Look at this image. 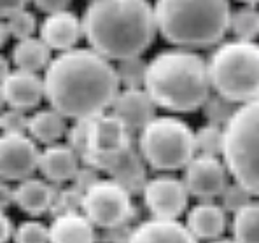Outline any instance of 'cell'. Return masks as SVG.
Segmentation results:
<instances>
[{"mask_svg": "<svg viewBox=\"0 0 259 243\" xmlns=\"http://www.w3.org/2000/svg\"><path fill=\"white\" fill-rule=\"evenodd\" d=\"M40 39L51 49L60 53L70 51L79 42L82 33V21L70 11L48 14L40 23Z\"/></svg>", "mask_w": 259, "mask_h": 243, "instance_id": "cell-17", "label": "cell"}, {"mask_svg": "<svg viewBox=\"0 0 259 243\" xmlns=\"http://www.w3.org/2000/svg\"><path fill=\"white\" fill-rule=\"evenodd\" d=\"M0 93L2 102L9 105V109L23 112L32 111L46 98L44 79L32 72L13 70L9 75L2 77Z\"/></svg>", "mask_w": 259, "mask_h": 243, "instance_id": "cell-14", "label": "cell"}, {"mask_svg": "<svg viewBox=\"0 0 259 243\" xmlns=\"http://www.w3.org/2000/svg\"><path fill=\"white\" fill-rule=\"evenodd\" d=\"M154 14L163 39L184 49L215 45L231 20L228 0H156Z\"/></svg>", "mask_w": 259, "mask_h": 243, "instance_id": "cell-4", "label": "cell"}, {"mask_svg": "<svg viewBox=\"0 0 259 243\" xmlns=\"http://www.w3.org/2000/svg\"><path fill=\"white\" fill-rule=\"evenodd\" d=\"M82 214L100 229H114L132 221V192L114 178H100L82 195Z\"/></svg>", "mask_w": 259, "mask_h": 243, "instance_id": "cell-8", "label": "cell"}, {"mask_svg": "<svg viewBox=\"0 0 259 243\" xmlns=\"http://www.w3.org/2000/svg\"><path fill=\"white\" fill-rule=\"evenodd\" d=\"M196 153L212 158H223L224 153V126L217 124H203L194 131Z\"/></svg>", "mask_w": 259, "mask_h": 243, "instance_id": "cell-26", "label": "cell"}, {"mask_svg": "<svg viewBox=\"0 0 259 243\" xmlns=\"http://www.w3.org/2000/svg\"><path fill=\"white\" fill-rule=\"evenodd\" d=\"M51 243H97V226L82 212L53 217L49 224Z\"/></svg>", "mask_w": 259, "mask_h": 243, "instance_id": "cell-21", "label": "cell"}, {"mask_svg": "<svg viewBox=\"0 0 259 243\" xmlns=\"http://www.w3.org/2000/svg\"><path fill=\"white\" fill-rule=\"evenodd\" d=\"M82 195L77 187H65L62 191L56 192L55 203L51 208V215L53 217H58V215L65 214H74V212H81L82 210Z\"/></svg>", "mask_w": 259, "mask_h": 243, "instance_id": "cell-30", "label": "cell"}, {"mask_svg": "<svg viewBox=\"0 0 259 243\" xmlns=\"http://www.w3.org/2000/svg\"><path fill=\"white\" fill-rule=\"evenodd\" d=\"M142 200L151 217L177 221L188 208L189 192L182 178L158 175L146 182L142 189Z\"/></svg>", "mask_w": 259, "mask_h": 243, "instance_id": "cell-11", "label": "cell"}, {"mask_svg": "<svg viewBox=\"0 0 259 243\" xmlns=\"http://www.w3.org/2000/svg\"><path fill=\"white\" fill-rule=\"evenodd\" d=\"M14 205V187L7 185L6 182L2 184V208Z\"/></svg>", "mask_w": 259, "mask_h": 243, "instance_id": "cell-37", "label": "cell"}, {"mask_svg": "<svg viewBox=\"0 0 259 243\" xmlns=\"http://www.w3.org/2000/svg\"><path fill=\"white\" fill-rule=\"evenodd\" d=\"M79 163L81 158L68 143H53L40 151L39 172L51 184H63L75 178L81 170Z\"/></svg>", "mask_w": 259, "mask_h": 243, "instance_id": "cell-18", "label": "cell"}, {"mask_svg": "<svg viewBox=\"0 0 259 243\" xmlns=\"http://www.w3.org/2000/svg\"><path fill=\"white\" fill-rule=\"evenodd\" d=\"M230 175L259 198V98L240 105L224 126V153Z\"/></svg>", "mask_w": 259, "mask_h": 243, "instance_id": "cell-6", "label": "cell"}, {"mask_svg": "<svg viewBox=\"0 0 259 243\" xmlns=\"http://www.w3.org/2000/svg\"><path fill=\"white\" fill-rule=\"evenodd\" d=\"M116 72H117V77H119V84L124 89H144L147 63L140 56L117 62Z\"/></svg>", "mask_w": 259, "mask_h": 243, "instance_id": "cell-27", "label": "cell"}, {"mask_svg": "<svg viewBox=\"0 0 259 243\" xmlns=\"http://www.w3.org/2000/svg\"><path fill=\"white\" fill-rule=\"evenodd\" d=\"M230 30L238 40H254L259 35V9L242 6L231 13Z\"/></svg>", "mask_w": 259, "mask_h": 243, "instance_id": "cell-25", "label": "cell"}, {"mask_svg": "<svg viewBox=\"0 0 259 243\" xmlns=\"http://www.w3.org/2000/svg\"><path fill=\"white\" fill-rule=\"evenodd\" d=\"M240 2H245V4H256L259 0H240Z\"/></svg>", "mask_w": 259, "mask_h": 243, "instance_id": "cell-40", "label": "cell"}, {"mask_svg": "<svg viewBox=\"0 0 259 243\" xmlns=\"http://www.w3.org/2000/svg\"><path fill=\"white\" fill-rule=\"evenodd\" d=\"M13 241L14 243H51L49 226H46L40 221H35V219L23 221L14 229Z\"/></svg>", "mask_w": 259, "mask_h": 243, "instance_id": "cell-29", "label": "cell"}, {"mask_svg": "<svg viewBox=\"0 0 259 243\" xmlns=\"http://www.w3.org/2000/svg\"><path fill=\"white\" fill-rule=\"evenodd\" d=\"M91 166L98 168L100 172L110 173V178L119 182L130 192H142L146 185V161L139 151L128 143L124 149L116 154L98 156L93 159Z\"/></svg>", "mask_w": 259, "mask_h": 243, "instance_id": "cell-12", "label": "cell"}, {"mask_svg": "<svg viewBox=\"0 0 259 243\" xmlns=\"http://www.w3.org/2000/svg\"><path fill=\"white\" fill-rule=\"evenodd\" d=\"M116 67L93 49L60 53L44 74L46 100L70 119H93L112 107L119 94Z\"/></svg>", "mask_w": 259, "mask_h": 243, "instance_id": "cell-1", "label": "cell"}, {"mask_svg": "<svg viewBox=\"0 0 259 243\" xmlns=\"http://www.w3.org/2000/svg\"><path fill=\"white\" fill-rule=\"evenodd\" d=\"M182 182L189 196L200 201H214L221 198L230 184V170L223 158L196 154L184 168Z\"/></svg>", "mask_w": 259, "mask_h": 243, "instance_id": "cell-9", "label": "cell"}, {"mask_svg": "<svg viewBox=\"0 0 259 243\" xmlns=\"http://www.w3.org/2000/svg\"><path fill=\"white\" fill-rule=\"evenodd\" d=\"M56 192L58 191L55 189V184L48 182L46 178L30 177L14 185V205L23 214L39 217L48 212L51 214Z\"/></svg>", "mask_w": 259, "mask_h": 243, "instance_id": "cell-19", "label": "cell"}, {"mask_svg": "<svg viewBox=\"0 0 259 243\" xmlns=\"http://www.w3.org/2000/svg\"><path fill=\"white\" fill-rule=\"evenodd\" d=\"M207 68L210 86L228 100L243 105L259 98V44L235 39L217 45Z\"/></svg>", "mask_w": 259, "mask_h": 243, "instance_id": "cell-5", "label": "cell"}, {"mask_svg": "<svg viewBox=\"0 0 259 243\" xmlns=\"http://www.w3.org/2000/svg\"><path fill=\"white\" fill-rule=\"evenodd\" d=\"M240 105L235 102L228 100L226 96L219 93H214L207 98V102L203 104L201 111H203L205 119L210 124H217V126H226L230 123V119L235 116V112L238 111Z\"/></svg>", "mask_w": 259, "mask_h": 243, "instance_id": "cell-28", "label": "cell"}, {"mask_svg": "<svg viewBox=\"0 0 259 243\" xmlns=\"http://www.w3.org/2000/svg\"><path fill=\"white\" fill-rule=\"evenodd\" d=\"M9 35H11V32H9V28H7L6 21H4L2 23V45H6V40L9 39Z\"/></svg>", "mask_w": 259, "mask_h": 243, "instance_id": "cell-38", "label": "cell"}, {"mask_svg": "<svg viewBox=\"0 0 259 243\" xmlns=\"http://www.w3.org/2000/svg\"><path fill=\"white\" fill-rule=\"evenodd\" d=\"M139 153L152 170H184L198 154L194 131L179 117H154L139 133Z\"/></svg>", "mask_w": 259, "mask_h": 243, "instance_id": "cell-7", "label": "cell"}, {"mask_svg": "<svg viewBox=\"0 0 259 243\" xmlns=\"http://www.w3.org/2000/svg\"><path fill=\"white\" fill-rule=\"evenodd\" d=\"M0 224H2V229H0V240H2V243H7L9 240H13L14 229H16V226H13V221H11L6 214H2Z\"/></svg>", "mask_w": 259, "mask_h": 243, "instance_id": "cell-36", "label": "cell"}, {"mask_svg": "<svg viewBox=\"0 0 259 243\" xmlns=\"http://www.w3.org/2000/svg\"><path fill=\"white\" fill-rule=\"evenodd\" d=\"M81 21L91 49L116 62L142 55L158 30L147 0H91Z\"/></svg>", "mask_w": 259, "mask_h": 243, "instance_id": "cell-2", "label": "cell"}, {"mask_svg": "<svg viewBox=\"0 0 259 243\" xmlns=\"http://www.w3.org/2000/svg\"><path fill=\"white\" fill-rule=\"evenodd\" d=\"M28 121L30 117H26L23 111L9 109V111L2 112L0 126H2L4 133H25L28 131Z\"/></svg>", "mask_w": 259, "mask_h": 243, "instance_id": "cell-33", "label": "cell"}, {"mask_svg": "<svg viewBox=\"0 0 259 243\" xmlns=\"http://www.w3.org/2000/svg\"><path fill=\"white\" fill-rule=\"evenodd\" d=\"M40 151L35 140L25 133H2L0 173L4 182H21L39 170Z\"/></svg>", "mask_w": 259, "mask_h": 243, "instance_id": "cell-10", "label": "cell"}, {"mask_svg": "<svg viewBox=\"0 0 259 243\" xmlns=\"http://www.w3.org/2000/svg\"><path fill=\"white\" fill-rule=\"evenodd\" d=\"M158 105L146 89H123L112 104V114L128 128L130 133L142 131L156 116Z\"/></svg>", "mask_w": 259, "mask_h": 243, "instance_id": "cell-15", "label": "cell"}, {"mask_svg": "<svg viewBox=\"0 0 259 243\" xmlns=\"http://www.w3.org/2000/svg\"><path fill=\"white\" fill-rule=\"evenodd\" d=\"M128 243H198V240L186 224L151 217L133 227Z\"/></svg>", "mask_w": 259, "mask_h": 243, "instance_id": "cell-20", "label": "cell"}, {"mask_svg": "<svg viewBox=\"0 0 259 243\" xmlns=\"http://www.w3.org/2000/svg\"><path fill=\"white\" fill-rule=\"evenodd\" d=\"M210 243H238V241L233 240V238H231V240H223V238H221V240H215V241H210Z\"/></svg>", "mask_w": 259, "mask_h": 243, "instance_id": "cell-39", "label": "cell"}, {"mask_svg": "<svg viewBox=\"0 0 259 243\" xmlns=\"http://www.w3.org/2000/svg\"><path fill=\"white\" fill-rule=\"evenodd\" d=\"M67 133L65 116H62L55 109H44V111H37L30 116L28 135L35 142H40L44 145H53V143H58V140L63 138Z\"/></svg>", "mask_w": 259, "mask_h": 243, "instance_id": "cell-23", "label": "cell"}, {"mask_svg": "<svg viewBox=\"0 0 259 243\" xmlns=\"http://www.w3.org/2000/svg\"><path fill=\"white\" fill-rule=\"evenodd\" d=\"M210 88L207 63L189 49L161 51L147 63L144 89L165 111H198L210 96Z\"/></svg>", "mask_w": 259, "mask_h": 243, "instance_id": "cell-3", "label": "cell"}, {"mask_svg": "<svg viewBox=\"0 0 259 243\" xmlns=\"http://www.w3.org/2000/svg\"><path fill=\"white\" fill-rule=\"evenodd\" d=\"M28 0H0V11H2V16L7 18L11 14L23 11Z\"/></svg>", "mask_w": 259, "mask_h": 243, "instance_id": "cell-35", "label": "cell"}, {"mask_svg": "<svg viewBox=\"0 0 259 243\" xmlns=\"http://www.w3.org/2000/svg\"><path fill=\"white\" fill-rule=\"evenodd\" d=\"M132 143V133L128 128L116 117L114 114H100L93 117L90 124V159L84 165L93 163L98 156H109L116 154L121 149Z\"/></svg>", "mask_w": 259, "mask_h": 243, "instance_id": "cell-13", "label": "cell"}, {"mask_svg": "<svg viewBox=\"0 0 259 243\" xmlns=\"http://www.w3.org/2000/svg\"><path fill=\"white\" fill-rule=\"evenodd\" d=\"M254 196L243 187L238 182H230L226 185V189L221 195V201H223V208L226 212H231V214H237L238 210H242L247 203L252 201Z\"/></svg>", "mask_w": 259, "mask_h": 243, "instance_id": "cell-32", "label": "cell"}, {"mask_svg": "<svg viewBox=\"0 0 259 243\" xmlns=\"http://www.w3.org/2000/svg\"><path fill=\"white\" fill-rule=\"evenodd\" d=\"M6 25H7V28H9L11 35L18 40L30 39L37 28L35 16H33L30 11H25V9L18 11V13L11 14V16H7Z\"/></svg>", "mask_w": 259, "mask_h": 243, "instance_id": "cell-31", "label": "cell"}, {"mask_svg": "<svg viewBox=\"0 0 259 243\" xmlns=\"http://www.w3.org/2000/svg\"><path fill=\"white\" fill-rule=\"evenodd\" d=\"M231 233L238 243H259V201H250L233 214Z\"/></svg>", "mask_w": 259, "mask_h": 243, "instance_id": "cell-24", "label": "cell"}, {"mask_svg": "<svg viewBox=\"0 0 259 243\" xmlns=\"http://www.w3.org/2000/svg\"><path fill=\"white\" fill-rule=\"evenodd\" d=\"M186 226L198 241L221 240L228 226L226 210L214 201H200L186 214Z\"/></svg>", "mask_w": 259, "mask_h": 243, "instance_id": "cell-16", "label": "cell"}, {"mask_svg": "<svg viewBox=\"0 0 259 243\" xmlns=\"http://www.w3.org/2000/svg\"><path fill=\"white\" fill-rule=\"evenodd\" d=\"M11 60H13L16 70L37 74V72L48 68L49 63L53 62L51 47L42 39H35V37L23 39L14 44Z\"/></svg>", "mask_w": 259, "mask_h": 243, "instance_id": "cell-22", "label": "cell"}, {"mask_svg": "<svg viewBox=\"0 0 259 243\" xmlns=\"http://www.w3.org/2000/svg\"><path fill=\"white\" fill-rule=\"evenodd\" d=\"M72 0H33V4L37 6V9L44 11L48 14H55L60 11H67V7L70 6Z\"/></svg>", "mask_w": 259, "mask_h": 243, "instance_id": "cell-34", "label": "cell"}]
</instances>
